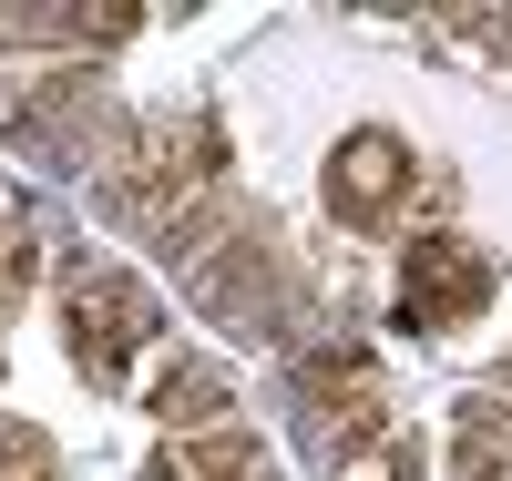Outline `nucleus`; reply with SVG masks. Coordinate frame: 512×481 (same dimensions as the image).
<instances>
[{
	"label": "nucleus",
	"mask_w": 512,
	"mask_h": 481,
	"mask_svg": "<svg viewBox=\"0 0 512 481\" xmlns=\"http://www.w3.org/2000/svg\"><path fill=\"white\" fill-rule=\"evenodd\" d=\"M410 185V154H400V134H349L338 144V164H328V205L338 215H390V195Z\"/></svg>",
	"instance_id": "nucleus-3"
},
{
	"label": "nucleus",
	"mask_w": 512,
	"mask_h": 481,
	"mask_svg": "<svg viewBox=\"0 0 512 481\" xmlns=\"http://www.w3.org/2000/svg\"><path fill=\"white\" fill-rule=\"evenodd\" d=\"M154 410H164V420H216V410H226V379L185 359L175 379H164V389H154Z\"/></svg>",
	"instance_id": "nucleus-5"
},
{
	"label": "nucleus",
	"mask_w": 512,
	"mask_h": 481,
	"mask_svg": "<svg viewBox=\"0 0 512 481\" xmlns=\"http://www.w3.org/2000/svg\"><path fill=\"white\" fill-rule=\"evenodd\" d=\"M144 338H154V297L134 277H82L72 287V348H82V369L123 379V359H134Z\"/></svg>",
	"instance_id": "nucleus-1"
},
{
	"label": "nucleus",
	"mask_w": 512,
	"mask_h": 481,
	"mask_svg": "<svg viewBox=\"0 0 512 481\" xmlns=\"http://www.w3.org/2000/svg\"><path fill=\"white\" fill-rule=\"evenodd\" d=\"M461 481H512V420L492 400L461 410Z\"/></svg>",
	"instance_id": "nucleus-4"
},
{
	"label": "nucleus",
	"mask_w": 512,
	"mask_h": 481,
	"mask_svg": "<svg viewBox=\"0 0 512 481\" xmlns=\"http://www.w3.org/2000/svg\"><path fill=\"white\" fill-rule=\"evenodd\" d=\"M482 297H492V267H482L461 236H420V246H410V318H420V328L482 308Z\"/></svg>",
	"instance_id": "nucleus-2"
},
{
	"label": "nucleus",
	"mask_w": 512,
	"mask_h": 481,
	"mask_svg": "<svg viewBox=\"0 0 512 481\" xmlns=\"http://www.w3.org/2000/svg\"><path fill=\"white\" fill-rule=\"evenodd\" d=\"M41 430H0V481H41Z\"/></svg>",
	"instance_id": "nucleus-6"
}]
</instances>
